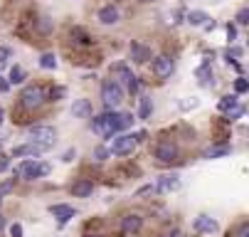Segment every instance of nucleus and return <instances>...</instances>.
I'll return each mask as SVG.
<instances>
[{
    "instance_id": "obj_18",
    "label": "nucleus",
    "mask_w": 249,
    "mask_h": 237,
    "mask_svg": "<svg viewBox=\"0 0 249 237\" xmlns=\"http://www.w3.org/2000/svg\"><path fill=\"white\" fill-rule=\"evenodd\" d=\"M91 193H94V185L89 181H84V178L72 185V195H77V198H89Z\"/></svg>"
},
{
    "instance_id": "obj_5",
    "label": "nucleus",
    "mask_w": 249,
    "mask_h": 237,
    "mask_svg": "<svg viewBox=\"0 0 249 237\" xmlns=\"http://www.w3.org/2000/svg\"><path fill=\"white\" fill-rule=\"evenodd\" d=\"M116 121H119V114L106 111V114H101L99 119H94V121H91V128L99 133V136L109 139V136H114V133H116Z\"/></svg>"
},
{
    "instance_id": "obj_43",
    "label": "nucleus",
    "mask_w": 249,
    "mask_h": 237,
    "mask_svg": "<svg viewBox=\"0 0 249 237\" xmlns=\"http://www.w3.org/2000/svg\"><path fill=\"white\" fill-rule=\"evenodd\" d=\"M89 237H101V235H89Z\"/></svg>"
},
{
    "instance_id": "obj_10",
    "label": "nucleus",
    "mask_w": 249,
    "mask_h": 237,
    "mask_svg": "<svg viewBox=\"0 0 249 237\" xmlns=\"http://www.w3.org/2000/svg\"><path fill=\"white\" fill-rule=\"evenodd\" d=\"M114 70H116V72H121V82L128 87V91H131V94H136V89H138V79L131 74L128 67H126V64H116Z\"/></svg>"
},
{
    "instance_id": "obj_40",
    "label": "nucleus",
    "mask_w": 249,
    "mask_h": 237,
    "mask_svg": "<svg viewBox=\"0 0 249 237\" xmlns=\"http://www.w3.org/2000/svg\"><path fill=\"white\" fill-rule=\"evenodd\" d=\"M3 227H5V218H3V215H0V230H3Z\"/></svg>"
},
{
    "instance_id": "obj_25",
    "label": "nucleus",
    "mask_w": 249,
    "mask_h": 237,
    "mask_svg": "<svg viewBox=\"0 0 249 237\" xmlns=\"http://www.w3.org/2000/svg\"><path fill=\"white\" fill-rule=\"evenodd\" d=\"M232 109H237V96H225L222 101H220V111H232Z\"/></svg>"
},
{
    "instance_id": "obj_30",
    "label": "nucleus",
    "mask_w": 249,
    "mask_h": 237,
    "mask_svg": "<svg viewBox=\"0 0 249 237\" xmlns=\"http://www.w3.org/2000/svg\"><path fill=\"white\" fill-rule=\"evenodd\" d=\"M237 22H239V25H247V27H249V8H242V10L237 13Z\"/></svg>"
},
{
    "instance_id": "obj_6",
    "label": "nucleus",
    "mask_w": 249,
    "mask_h": 237,
    "mask_svg": "<svg viewBox=\"0 0 249 237\" xmlns=\"http://www.w3.org/2000/svg\"><path fill=\"white\" fill-rule=\"evenodd\" d=\"M156 158H158L160 163H173V161L178 158V146L170 144V141H160V144L156 146Z\"/></svg>"
},
{
    "instance_id": "obj_1",
    "label": "nucleus",
    "mask_w": 249,
    "mask_h": 237,
    "mask_svg": "<svg viewBox=\"0 0 249 237\" xmlns=\"http://www.w3.org/2000/svg\"><path fill=\"white\" fill-rule=\"evenodd\" d=\"M45 99H47V91L40 84H30L20 91V104L25 109H40L45 104Z\"/></svg>"
},
{
    "instance_id": "obj_28",
    "label": "nucleus",
    "mask_w": 249,
    "mask_h": 237,
    "mask_svg": "<svg viewBox=\"0 0 249 237\" xmlns=\"http://www.w3.org/2000/svg\"><path fill=\"white\" fill-rule=\"evenodd\" d=\"M37 30L40 32H45V35H47V32H52V20L45 15V18H40V22H37Z\"/></svg>"
},
{
    "instance_id": "obj_7",
    "label": "nucleus",
    "mask_w": 249,
    "mask_h": 237,
    "mask_svg": "<svg viewBox=\"0 0 249 237\" xmlns=\"http://www.w3.org/2000/svg\"><path fill=\"white\" fill-rule=\"evenodd\" d=\"M173 70H175V64H173V59H170V57L160 55V57H156V59H153V72H156V77L168 79V77L173 74Z\"/></svg>"
},
{
    "instance_id": "obj_44",
    "label": "nucleus",
    "mask_w": 249,
    "mask_h": 237,
    "mask_svg": "<svg viewBox=\"0 0 249 237\" xmlns=\"http://www.w3.org/2000/svg\"><path fill=\"white\" fill-rule=\"evenodd\" d=\"M0 202H3V193H0Z\"/></svg>"
},
{
    "instance_id": "obj_13",
    "label": "nucleus",
    "mask_w": 249,
    "mask_h": 237,
    "mask_svg": "<svg viewBox=\"0 0 249 237\" xmlns=\"http://www.w3.org/2000/svg\"><path fill=\"white\" fill-rule=\"evenodd\" d=\"M141 225H143V218H141V215H126L124 220H121V230L124 232H138L141 230Z\"/></svg>"
},
{
    "instance_id": "obj_38",
    "label": "nucleus",
    "mask_w": 249,
    "mask_h": 237,
    "mask_svg": "<svg viewBox=\"0 0 249 237\" xmlns=\"http://www.w3.org/2000/svg\"><path fill=\"white\" fill-rule=\"evenodd\" d=\"M10 89V82H5L3 77H0V91H8Z\"/></svg>"
},
{
    "instance_id": "obj_9",
    "label": "nucleus",
    "mask_w": 249,
    "mask_h": 237,
    "mask_svg": "<svg viewBox=\"0 0 249 237\" xmlns=\"http://www.w3.org/2000/svg\"><path fill=\"white\" fill-rule=\"evenodd\" d=\"M131 59L133 62H148V59H153V55H151V47H146V45H141V42H131Z\"/></svg>"
},
{
    "instance_id": "obj_31",
    "label": "nucleus",
    "mask_w": 249,
    "mask_h": 237,
    "mask_svg": "<svg viewBox=\"0 0 249 237\" xmlns=\"http://www.w3.org/2000/svg\"><path fill=\"white\" fill-rule=\"evenodd\" d=\"M234 89H237L239 94H244V91H249V82H247V79H237V82H234Z\"/></svg>"
},
{
    "instance_id": "obj_35",
    "label": "nucleus",
    "mask_w": 249,
    "mask_h": 237,
    "mask_svg": "<svg viewBox=\"0 0 249 237\" xmlns=\"http://www.w3.org/2000/svg\"><path fill=\"white\" fill-rule=\"evenodd\" d=\"M237 237H249V222H244V225L237 230Z\"/></svg>"
},
{
    "instance_id": "obj_8",
    "label": "nucleus",
    "mask_w": 249,
    "mask_h": 237,
    "mask_svg": "<svg viewBox=\"0 0 249 237\" xmlns=\"http://www.w3.org/2000/svg\"><path fill=\"white\" fill-rule=\"evenodd\" d=\"M136 133L131 136V133H124V136H119L116 141H114V153H119V156H128L133 148H136Z\"/></svg>"
},
{
    "instance_id": "obj_32",
    "label": "nucleus",
    "mask_w": 249,
    "mask_h": 237,
    "mask_svg": "<svg viewBox=\"0 0 249 237\" xmlns=\"http://www.w3.org/2000/svg\"><path fill=\"white\" fill-rule=\"evenodd\" d=\"M10 55H13L10 47H0V64H5V62L10 59Z\"/></svg>"
},
{
    "instance_id": "obj_39",
    "label": "nucleus",
    "mask_w": 249,
    "mask_h": 237,
    "mask_svg": "<svg viewBox=\"0 0 249 237\" xmlns=\"http://www.w3.org/2000/svg\"><path fill=\"white\" fill-rule=\"evenodd\" d=\"M13 188V183H3V185H0V193H8Z\"/></svg>"
},
{
    "instance_id": "obj_3",
    "label": "nucleus",
    "mask_w": 249,
    "mask_h": 237,
    "mask_svg": "<svg viewBox=\"0 0 249 237\" xmlns=\"http://www.w3.org/2000/svg\"><path fill=\"white\" fill-rule=\"evenodd\" d=\"M121 101H124V89H121V84H116V82H104V87H101V104H104L106 109H116Z\"/></svg>"
},
{
    "instance_id": "obj_19",
    "label": "nucleus",
    "mask_w": 249,
    "mask_h": 237,
    "mask_svg": "<svg viewBox=\"0 0 249 237\" xmlns=\"http://www.w3.org/2000/svg\"><path fill=\"white\" fill-rule=\"evenodd\" d=\"M230 153V146H212L207 151H202V158H222Z\"/></svg>"
},
{
    "instance_id": "obj_11",
    "label": "nucleus",
    "mask_w": 249,
    "mask_h": 237,
    "mask_svg": "<svg viewBox=\"0 0 249 237\" xmlns=\"http://www.w3.org/2000/svg\"><path fill=\"white\" fill-rule=\"evenodd\" d=\"M50 213L59 220V225H64V222H69V220L74 218V213H77V210H74L72 205H52V208H50Z\"/></svg>"
},
{
    "instance_id": "obj_22",
    "label": "nucleus",
    "mask_w": 249,
    "mask_h": 237,
    "mask_svg": "<svg viewBox=\"0 0 249 237\" xmlns=\"http://www.w3.org/2000/svg\"><path fill=\"white\" fill-rule=\"evenodd\" d=\"M131 124H133V116H131V114H119V121H116V133H121V131L131 128Z\"/></svg>"
},
{
    "instance_id": "obj_29",
    "label": "nucleus",
    "mask_w": 249,
    "mask_h": 237,
    "mask_svg": "<svg viewBox=\"0 0 249 237\" xmlns=\"http://www.w3.org/2000/svg\"><path fill=\"white\" fill-rule=\"evenodd\" d=\"M94 158L96 161H106V158H109V148H106V146H96L94 148Z\"/></svg>"
},
{
    "instance_id": "obj_20",
    "label": "nucleus",
    "mask_w": 249,
    "mask_h": 237,
    "mask_svg": "<svg viewBox=\"0 0 249 237\" xmlns=\"http://www.w3.org/2000/svg\"><path fill=\"white\" fill-rule=\"evenodd\" d=\"M151 111H153V101H151V96H143V99H141V107H138V116L148 119Z\"/></svg>"
},
{
    "instance_id": "obj_14",
    "label": "nucleus",
    "mask_w": 249,
    "mask_h": 237,
    "mask_svg": "<svg viewBox=\"0 0 249 237\" xmlns=\"http://www.w3.org/2000/svg\"><path fill=\"white\" fill-rule=\"evenodd\" d=\"M72 114H74L77 119L91 116V104H89V99H77L74 104H72Z\"/></svg>"
},
{
    "instance_id": "obj_27",
    "label": "nucleus",
    "mask_w": 249,
    "mask_h": 237,
    "mask_svg": "<svg viewBox=\"0 0 249 237\" xmlns=\"http://www.w3.org/2000/svg\"><path fill=\"white\" fill-rule=\"evenodd\" d=\"M64 94H67V89H64V87H52V89H50V94H47V99H50V101H59Z\"/></svg>"
},
{
    "instance_id": "obj_12",
    "label": "nucleus",
    "mask_w": 249,
    "mask_h": 237,
    "mask_svg": "<svg viewBox=\"0 0 249 237\" xmlns=\"http://www.w3.org/2000/svg\"><path fill=\"white\" fill-rule=\"evenodd\" d=\"M119 10L114 8V5H104L101 10H99V22L101 25H116L119 22Z\"/></svg>"
},
{
    "instance_id": "obj_37",
    "label": "nucleus",
    "mask_w": 249,
    "mask_h": 237,
    "mask_svg": "<svg viewBox=\"0 0 249 237\" xmlns=\"http://www.w3.org/2000/svg\"><path fill=\"white\" fill-rule=\"evenodd\" d=\"M62 161H74V148H69V151L62 156Z\"/></svg>"
},
{
    "instance_id": "obj_16",
    "label": "nucleus",
    "mask_w": 249,
    "mask_h": 237,
    "mask_svg": "<svg viewBox=\"0 0 249 237\" xmlns=\"http://www.w3.org/2000/svg\"><path fill=\"white\" fill-rule=\"evenodd\" d=\"M178 185H180V178H178L175 173H168V176H160V181H158V190L160 193H165V190H175Z\"/></svg>"
},
{
    "instance_id": "obj_41",
    "label": "nucleus",
    "mask_w": 249,
    "mask_h": 237,
    "mask_svg": "<svg viewBox=\"0 0 249 237\" xmlns=\"http://www.w3.org/2000/svg\"><path fill=\"white\" fill-rule=\"evenodd\" d=\"M3 116H5V111H3V107H0V124H3Z\"/></svg>"
},
{
    "instance_id": "obj_42",
    "label": "nucleus",
    "mask_w": 249,
    "mask_h": 237,
    "mask_svg": "<svg viewBox=\"0 0 249 237\" xmlns=\"http://www.w3.org/2000/svg\"><path fill=\"white\" fill-rule=\"evenodd\" d=\"M138 3H153V0H138Z\"/></svg>"
},
{
    "instance_id": "obj_33",
    "label": "nucleus",
    "mask_w": 249,
    "mask_h": 237,
    "mask_svg": "<svg viewBox=\"0 0 249 237\" xmlns=\"http://www.w3.org/2000/svg\"><path fill=\"white\" fill-rule=\"evenodd\" d=\"M72 37H77V42H89V37H87V32H82L79 27H77V30H72Z\"/></svg>"
},
{
    "instance_id": "obj_34",
    "label": "nucleus",
    "mask_w": 249,
    "mask_h": 237,
    "mask_svg": "<svg viewBox=\"0 0 249 237\" xmlns=\"http://www.w3.org/2000/svg\"><path fill=\"white\" fill-rule=\"evenodd\" d=\"M10 235H13V237H22V225H18V222H15V225L10 227Z\"/></svg>"
},
{
    "instance_id": "obj_2",
    "label": "nucleus",
    "mask_w": 249,
    "mask_h": 237,
    "mask_svg": "<svg viewBox=\"0 0 249 237\" xmlns=\"http://www.w3.org/2000/svg\"><path fill=\"white\" fill-rule=\"evenodd\" d=\"M20 178L25 181H35V178H42L50 173V163H37V161H22L15 171Z\"/></svg>"
},
{
    "instance_id": "obj_26",
    "label": "nucleus",
    "mask_w": 249,
    "mask_h": 237,
    "mask_svg": "<svg viewBox=\"0 0 249 237\" xmlns=\"http://www.w3.org/2000/svg\"><path fill=\"white\" fill-rule=\"evenodd\" d=\"M188 20H190L193 25H202V22H207L210 18H207L205 13H200V10H195V13H190V15H188Z\"/></svg>"
},
{
    "instance_id": "obj_36",
    "label": "nucleus",
    "mask_w": 249,
    "mask_h": 237,
    "mask_svg": "<svg viewBox=\"0 0 249 237\" xmlns=\"http://www.w3.org/2000/svg\"><path fill=\"white\" fill-rule=\"evenodd\" d=\"M8 165H10V158H0V173L8 171Z\"/></svg>"
},
{
    "instance_id": "obj_17",
    "label": "nucleus",
    "mask_w": 249,
    "mask_h": 237,
    "mask_svg": "<svg viewBox=\"0 0 249 237\" xmlns=\"http://www.w3.org/2000/svg\"><path fill=\"white\" fill-rule=\"evenodd\" d=\"M195 230L202 232V235H212V232H217V222L212 218H197L195 220Z\"/></svg>"
},
{
    "instance_id": "obj_24",
    "label": "nucleus",
    "mask_w": 249,
    "mask_h": 237,
    "mask_svg": "<svg viewBox=\"0 0 249 237\" xmlns=\"http://www.w3.org/2000/svg\"><path fill=\"white\" fill-rule=\"evenodd\" d=\"M40 67H42V70H54V67H57V57H54L52 52L42 55V57H40Z\"/></svg>"
},
{
    "instance_id": "obj_23",
    "label": "nucleus",
    "mask_w": 249,
    "mask_h": 237,
    "mask_svg": "<svg viewBox=\"0 0 249 237\" xmlns=\"http://www.w3.org/2000/svg\"><path fill=\"white\" fill-rule=\"evenodd\" d=\"M8 82H10V84H22V82H25V72H22V67H18V64L13 67Z\"/></svg>"
},
{
    "instance_id": "obj_15",
    "label": "nucleus",
    "mask_w": 249,
    "mask_h": 237,
    "mask_svg": "<svg viewBox=\"0 0 249 237\" xmlns=\"http://www.w3.org/2000/svg\"><path fill=\"white\" fill-rule=\"evenodd\" d=\"M40 153H45V148L42 146H37V144H25V146H18L15 151H13V156L15 158H20V156H40Z\"/></svg>"
},
{
    "instance_id": "obj_4",
    "label": "nucleus",
    "mask_w": 249,
    "mask_h": 237,
    "mask_svg": "<svg viewBox=\"0 0 249 237\" xmlns=\"http://www.w3.org/2000/svg\"><path fill=\"white\" fill-rule=\"evenodd\" d=\"M30 141L37 144V146H42V148L47 151V148H52L54 141H57V131H54L52 126H32V128H30Z\"/></svg>"
},
{
    "instance_id": "obj_21",
    "label": "nucleus",
    "mask_w": 249,
    "mask_h": 237,
    "mask_svg": "<svg viewBox=\"0 0 249 237\" xmlns=\"http://www.w3.org/2000/svg\"><path fill=\"white\" fill-rule=\"evenodd\" d=\"M197 79H200V84H205V87H210L212 84V74H210V62H205L200 70H197Z\"/></svg>"
}]
</instances>
